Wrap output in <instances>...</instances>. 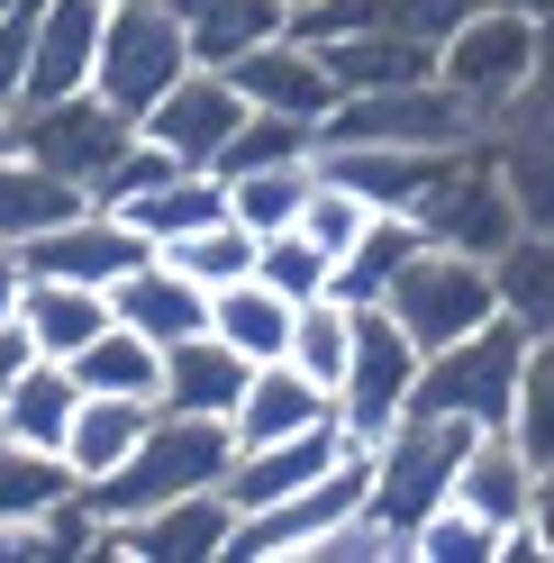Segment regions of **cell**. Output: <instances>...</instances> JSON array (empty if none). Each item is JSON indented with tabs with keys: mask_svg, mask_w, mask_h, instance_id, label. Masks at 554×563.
Segmentation results:
<instances>
[{
	"mask_svg": "<svg viewBox=\"0 0 554 563\" xmlns=\"http://www.w3.org/2000/svg\"><path fill=\"white\" fill-rule=\"evenodd\" d=\"M136 136V119L128 110H110L100 91H64V100H19L10 110V146L27 155V164H46L55 183H74V191H91L100 173L119 164V146Z\"/></svg>",
	"mask_w": 554,
	"mask_h": 563,
	"instance_id": "7",
	"label": "cell"
},
{
	"mask_svg": "<svg viewBox=\"0 0 554 563\" xmlns=\"http://www.w3.org/2000/svg\"><path fill=\"white\" fill-rule=\"evenodd\" d=\"M319 418H336V391L328 382H309L291 355L282 364H255L246 382V400H236V445H273V437H300V428H319Z\"/></svg>",
	"mask_w": 554,
	"mask_h": 563,
	"instance_id": "24",
	"label": "cell"
},
{
	"mask_svg": "<svg viewBox=\"0 0 554 563\" xmlns=\"http://www.w3.org/2000/svg\"><path fill=\"white\" fill-rule=\"evenodd\" d=\"M182 74H191V37H182V19H173V0H110V37H100L91 91L110 100V110L146 119Z\"/></svg>",
	"mask_w": 554,
	"mask_h": 563,
	"instance_id": "6",
	"label": "cell"
},
{
	"mask_svg": "<svg viewBox=\"0 0 554 563\" xmlns=\"http://www.w3.org/2000/svg\"><path fill=\"white\" fill-rule=\"evenodd\" d=\"M27 364H37V336H27L19 319H0V391H10V382H19Z\"/></svg>",
	"mask_w": 554,
	"mask_h": 563,
	"instance_id": "48",
	"label": "cell"
},
{
	"mask_svg": "<svg viewBox=\"0 0 554 563\" xmlns=\"http://www.w3.org/2000/svg\"><path fill=\"white\" fill-rule=\"evenodd\" d=\"M91 191H74V183H55L46 164H27L19 146H0V245H27L37 228H55V219H74Z\"/></svg>",
	"mask_w": 554,
	"mask_h": 563,
	"instance_id": "32",
	"label": "cell"
},
{
	"mask_svg": "<svg viewBox=\"0 0 554 563\" xmlns=\"http://www.w3.org/2000/svg\"><path fill=\"white\" fill-rule=\"evenodd\" d=\"M74 373H82V391H100V400H164V345L146 328H128V319L100 328L74 355Z\"/></svg>",
	"mask_w": 554,
	"mask_h": 563,
	"instance_id": "28",
	"label": "cell"
},
{
	"mask_svg": "<svg viewBox=\"0 0 554 563\" xmlns=\"http://www.w3.org/2000/svg\"><path fill=\"white\" fill-rule=\"evenodd\" d=\"M473 418H445V409H400L383 437H373V509H383L400 537H419V518L455 500V473L473 454Z\"/></svg>",
	"mask_w": 554,
	"mask_h": 563,
	"instance_id": "2",
	"label": "cell"
},
{
	"mask_svg": "<svg viewBox=\"0 0 554 563\" xmlns=\"http://www.w3.org/2000/svg\"><path fill=\"white\" fill-rule=\"evenodd\" d=\"M428 245H436V236H428L419 219H400V209H383V219H373V228L355 236V255L336 264V291L355 300V309H373V300H391V282H400L409 264H419Z\"/></svg>",
	"mask_w": 554,
	"mask_h": 563,
	"instance_id": "29",
	"label": "cell"
},
{
	"mask_svg": "<svg viewBox=\"0 0 554 563\" xmlns=\"http://www.w3.org/2000/svg\"><path fill=\"white\" fill-rule=\"evenodd\" d=\"M100 37H110V0H37V55H27V91L19 100L91 91Z\"/></svg>",
	"mask_w": 554,
	"mask_h": 563,
	"instance_id": "17",
	"label": "cell"
},
{
	"mask_svg": "<svg viewBox=\"0 0 554 563\" xmlns=\"http://www.w3.org/2000/svg\"><path fill=\"white\" fill-rule=\"evenodd\" d=\"M291 10H300V0H291Z\"/></svg>",
	"mask_w": 554,
	"mask_h": 563,
	"instance_id": "52",
	"label": "cell"
},
{
	"mask_svg": "<svg viewBox=\"0 0 554 563\" xmlns=\"http://www.w3.org/2000/svg\"><path fill=\"white\" fill-rule=\"evenodd\" d=\"M164 255L182 264V273L200 282V291H228V282H246V273H255V255H264V236H255V228H246V219H236V209H228V219H210V228H191V236H173Z\"/></svg>",
	"mask_w": 554,
	"mask_h": 563,
	"instance_id": "36",
	"label": "cell"
},
{
	"mask_svg": "<svg viewBox=\"0 0 554 563\" xmlns=\"http://www.w3.org/2000/svg\"><path fill=\"white\" fill-rule=\"evenodd\" d=\"M491 282H500V309H509L528 336H554V236L518 228L500 255H491Z\"/></svg>",
	"mask_w": 554,
	"mask_h": 563,
	"instance_id": "33",
	"label": "cell"
},
{
	"mask_svg": "<svg viewBox=\"0 0 554 563\" xmlns=\"http://www.w3.org/2000/svg\"><path fill=\"white\" fill-rule=\"evenodd\" d=\"M509 128H554V10L536 19V91H528V110Z\"/></svg>",
	"mask_w": 554,
	"mask_h": 563,
	"instance_id": "47",
	"label": "cell"
},
{
	"mask_svg": "<svg viewBox=\"0 0 554 563\" xmlns=\"http://www.w3.org/2000/svg\"><path fill=\"white\" fill-rule=\"evenodd\" d=\"M236 527H246L236 490L210 482L146 518H110V563H219V554H236Z\"/></svg>",
	"mask_w": 554,
	"mask_h": 563,
	"instance_id": "11",
	"label": "cell"
},
{
	"mask_svg": "<svg viewBox=\"0 0 554 563\" xmlns=\"http://www.w3.org/2000/svg\"><path fill=\"white\" fill-rule=\"evenodd\" d=\"M473 146H319V164L336 173L345 191H364L373 209H400V219H419V200L455 173Z\"/></svg>",
	"mask_w": 554,
	"mask_h": 563,
	"instance_id": "16",
	"label": "cell"
},
{
	"mask_svg": "<svg viewBox=\"0 0 554 563\" xmlns=\"http://www.w3.org/2000/svg\"><path fill=\"white\" fill-rule=\"evenodd\" d=\"M391 319L409 328L436 355V345H455V336H473L481 319H500V282H491V255H464V245H428L419 264H409L400 282H391Z\"/></svg>",
	"mask_w": 554,
	"mask_h": 563,
	"instance_id": "8",
	"label": "cell"
},
{
	"mask_svg": "<svg viewBox=\"0 0 554 563\" xmlns=\"http://www.w3.org/2000/svg\"><path fill=\"white\" fill-rule=\"evenodd\" d=\"M473 10H481V0H391V27H400V37H419V46H445Z\"/></svg>",
	"mask_w": 554,
	"mask_h": 563,
	"instance_id": "45",
	"label": "cell"
},
{
	"mask_svg": "<svg viewBox=\"0 0 554 563\" xmlns=\"http://www.w3.org/2000/svg\"><path fill=\"white\" fill-rule=\"evenodd\" d=\"M155 409H164V400H100V391H82V418H74V437H64L74 473H82V482H110L128 454H136V437L155 428Z\"/></svg>",
	"mask_w": 554,
	"mask_h": 563,
	"instance_id": "31",
	"label": "cell"
},
{
	"mask_svg": "<svg viewBox=\"0 0 554 563\" xmlns=\"http://www.w3.org/2000/svg\"><path fill=\"white\" fill-rule=\"evenodd\" d=\"M74 490H82L74 454L27 445V437H0V537H10V527H37L55 500H74Z\"/></svg>",
	"mask_w": 554,
	"mask_h": 563,
	"instance_id": "27",
	"label": "cell"
},
{
	"mask_svg": "<svg viewBox=\"0 0 554 563\" xmlns=\"http://www.w3.org/2000/svg\"><path fill=\"white\" fill-rule=\"evenodd\" d=\"M536 518H545V545H554V473L536 482Z\"/></svg>",
	"mask_w": 554,
	"mask_h": 563,
	"instance_id": "49",
	"label": "cell"
},
{
	"mask_svg": "<svg viewBox=\"0 0 554 563\" xmlns=\"http://www.w3.org/2000/svg\"><path fill=\"white\" fill-rule=\"evenodd\" d=\"M528 328L509 319H481L473 336L455 345H436V355L419 364V400L409 409H445V418H473V428H509V409H518V373H528Z\"/></svg>",
	"mask_w": 554,
	"mask_h": 563,
	"instance_id": "5",
	"label": "cell"
},
{
	"mask_svg": "<svg viewBox=\"0 0 554 563\" xmlns=\"http://www.w3.org/2000/svg\"><path fill=\"white\" fill-rule=\"evenodd\" d=\"M246 119H255V100L236 91V74H219V64H191V74L173 82V91H164V100H155V110L136 119V128H146L155 146H173L182 164L219 173V155L236 146V128H246Z\"/></svg>",
	"mask_w": 554,
	"mask_h": 563,
	"instance_id": "14",
	"label": "cell"
},
{
	"mask_svg": "<svg viewBox=\"0 0 554 563\" xmlns=\"http://www.w3.org/2000/svg\"><path fill=\"white\" fill-rule=\"evenodd\" d=\"M364 437L345 428V409L319 418V428H300V437H273V445H236V464H228V490H236V509H282L291 490H309L319 473H336L345 454H355Z\"/></svg>",
	"mask_w": 554,
	"mask_h": 563,
	"instance_id": "15",
	"label": "cell"
},
{
	"mask_svg": "<svg viewBox=\"0 0 554 563\" xmlns=\"http://www.w3.org/2000/svg\"><path fill=\"white\" fill-rule=\"evenodd\" d=\"M345 355H355V300H345V291L300 300V319H291V364L336 391V382H345Z\"/></svg>",
	"mask_w": 554,
	"mask_h": 563,
	"instance_id": "37",
	"label": "cell"
},
{
	"mask_svg": "<svg viewBox=\"0 0 554 563\" xmlns=\"http://www.w3.org/2000/svg\"><path fill=\"white\" fill-rule=\"evenodd\" d=\"M173 19H182L191 37V64H246L255 46L291 37V0H173Z\"/></svg>",
	"mask_w": 554,
	"mask_h": 563,
	"instance_id": "23",
	"label": "cell"
},
{
	"mask_svg": "<svg viewBox=\"0 0 554 563\" xmlns=\"http://www.w3.org/2000/svg\"><path fill=\"white\" fill-rule=\"evenodd\" d=\"M319 55H328L336 91H391V82H419V74H436V46L400 37L391 19H383V27H364V37H336V46H319Z\"/></svg>",
	"mask_w": 554,
	"mask_h": 563,
	"instance_id": "30",
	"label": "cell"
},
{
	"mask_svg": "<svg viewBox=\"0 0 554 563\" xmlns=\"http://www.w3.org/2000/svg\"><path fill=\"white\" fill-rule=\"evenodd\" d=\"M319 155V119H282V110H255L246 128H236V146L219 155V173L236 183V173H264V164H309Z\"/></svg>",
	"mask_w": 554,
	"mask_h": 563,
	"instance_id": "39",
	"label": "cell"
},
{
	"mask_svg": "<svg viewBox=\"0 0 554 563\" xmlns=\"http://www.w3.org/2000/svg\"><path fill=\"white\" fill-rule=\"evenodd\" d=\"M509 10H528V19H545V10H554V0H509Z\"/></svg>",
	"mask_w": 554,
	"mask_h": 563,
	"instance_id": "50",
	"label": "cell"
},
{
	"mask_svg": "<svg viewBox=\"0 0 554 563\" xmlns=\"http://www.w3.org/2000/svg\"><path fill=\"white\" fill-rule=\"evenodd\" d=\"M27 55H37V0H19V10L0 19V100L27 91Z\"/></svg>",
	"mask_w": 554,
	"mask_h": 563,
	"instance_id": "46",
	"label": "cell"
},
{
	"mask_svg": "<svg viewBox=\"0 0 554 563\" xmlns=\"http://www.w3.org/2000/svg\"><path fill=\"white\" fill-rule=\"evenodd\" d=\"M383 19H391V0H300V10H291V37L336 46V37H364V27H383Z\"/></svg>",
	"mask_w": 554,
	"mask_h": 563,
	"instance_id": "44",
	"label": "cell"
},
{
	"mask_svg": "<svg viewBox=\"0 0 554 563\" xmlns=\"http://www.w3.org/2000/svg\"><path fill=\"white\" fill-rule=\"evenodd\" d=\"M481 110L445 82V74H419V82H391V91H345L319 146H481Z\"/></svg>",
	"mask_w": 554,
	"mask_h": 563,
	"instance_id": "3",
	"label": "cell"
},
{
	"mask_svg": "<svg viewBox=\"0 0 554 563\" xmlns=\"http://www.w3.org/2000/svg\"><path fill=\"white\" fill-rule=\"evenodd\" d=\"M110 309L128 328H146L155 345H173V336H200L210 328V291L173 264V255H155V264H136V273H119L110 282Z\"/></svg>",
	"mask_w": 554,
	"mask_h": 563,
	"instance_id": "22",
	"label": "cell"
},
{
	"mask_svg": "<svg viewBox=\"0 0 554 563\" xmlns=\"http://www.w3.org/2000/svg\"><path fill=\"white\" fill-rule=\"evenodd\" d=\"M419 228H428L436 245H464V255H500V245L528 228V219H518L509 173H500V155H491V136H481V146L419 200Z\"/></svg>",
	"mask_w": 554,
	"mask_h": 563,
	"instance_id": "13",
	"label": "cell"
},
{
	"mask_svg": "<svg viewBox=\"0 0 554 563\" xmlns=\"http://www.w3.org/2000/svg\"><path fill=\"white\" fill-rule=\"evenodd\" d=\"M509 437L536 454V464L554 473V336L528 345V373H518V409H509Z\"/></svg>",
	"mask_w": 554,
	"mask_h": 563,
	"instance_id": "42",
	"label": "cell"
},
{
	"mask_svg": "<svg viewBox=\"0 0 554 563\" xmlns=\"http://www.w3.org/2000/svg\"><path fill=\"white\" fill-rule=\"evenodd\" d=\"M491 155H500L509 191H518V219L536 236H554V128H500Z\"/></svg>",
	"mask_w": 554,
	"mask_h": 563,
	"instance_id": "38",
	"label": "cell"
},
{
	"mask_svg": "<svg viewBox=\"0 0 554 563\" xmlns=\"http://www.w3.org/2000/svg\"><path fill=\"white\" fill-rule=\"evenodd\" d=\"M419 364H428V345L409 336L383 300L355 309V355H345V382H336V409H345V428H355L364 445L391 428V418L419 400Z\"/></svg>",
	"mask_w": 554,
	"mask_h": 563,
	"instance_id": "10",
	"label": "cell"
},
{
	"mask_svg": "<svg viewBox=\"0 0 554 563\" xmlns=\"http://www.w3.org/2000/svg\"><path fill=\"white\" fill-rule=\"evenodd\" d=\"M236 74V91L255 100V110H282V119H319L328 128V110H336V74H328V55L309 46V37H273V46H255L246 64H228Z\"/></svg>",
	"mask_w": 554,
	"mask_h": 563,
	"instance_id": "18",
	"label": "cell"
},
{
	"mask_svg": "<svg viewBox=\"0 0 554 563\" xmlns=\"http://www.w3.org/2000/svg\"><path fill=\"white\" fill-rule=\"evenodd\" d=\"M19 255V273H64V282H100L110 291L119 273H136V264H155L164 245L128 219V209H100V200H82L74 219H55V228H37L27 245H10Z\"/></svg>",
	"mask_w": 554,
	"mask_h": 563,
	"instance_id": "12",
	"label": "cell"
},
{
	"mask_svg": "<svg viewBox=\"0 0 554 563\" xmlns=\"http://www.w3.org/2000/svg\"><path fill=\"white\" fill-rule=\"evenodd\" d=\"M355 509H373V445H355L336 473H319L309 490H291L282 509H255L246 527H236V554H246V563H319V545Z\"/></svg>",
	"mask_w": 554,
	"mask_h": 563,
	"instance_id": "9",
	"label": "cell"
},
{
	"mask_svg": "<svg viewBox=\"0 0 554 563\" xmlns=\"http://www.w3.org/2000/svg\"><path fill=\"white\" fill-rule=\"evenodd\" d=\"M246 382H255V355H236L219 328H200V336H173V345H164V409H191V418H236Z\"/></svg>",
	"mask_w": 554,
	"mask_h": 563,
	"instance_id": "19",
	"label": "cell"
},
{
	"mask_svg": "<svg viewBox=\"0 0 554 563\" xmlns=\"http://www.w3.org/2000/svg\"><path fill=\"white\" fill-rule=\"evenodd\" d=\"M409 563H500V527L464 509V500H445L419 518V537H409Z\"/></svg>",
	"mask_w": 554,
	"mask_h": 563,
	"instance_id": "40",
	"label": "cell"
},
{
	"mask_svg": "<svg viewBox=\"0 0 554 563\" xmlns=\"http://www.w3.org/2000/svg\"><path fill=\"white\" fill-rule=\"evenodd\" d=\"M536 482H545V464H536L528 445H518L509 428H481L473 454H464V473H455V500L481 509L491 527H518V518L536 509Z\"/></svg>",
	"mask_w": 554,
	"mask_h": 563,
	"instance_id": "21",
	"label": "cell"
},
{
	"mask_svg": "<svg viewBox=\"0 0 554 563\" xmlns=\"http://www.w3.org/2000/svg\"><path fill=\"white\" fill-rule=\"evenodd\" d=\"M255 273H264L282 300H319V291H336V255H328L309 228H273L264 255H255Z\"/></svg>",
	"mask_w": 554,
	"mask_h": 563,
	"instance_id": "41",
	"label": "cell"
},
{
	"mask_svg": "<svg viewBox=\"0 0 554 563\" xmlns=\"http://www.w3.org/2000/svg\"><path fill=\"white\" fill-rule=\"evenodd\" d=\"M228 464H236V428H228V418L155 409V428L136 437L128 464H119L110 482H82V490L100 500V518H146V509H164V500H182V490L228 482Z\"/></svg>",
	"mask_w": 554,
	"mask_h": 563,
	"instance_id": "1",
	"label": "cell"
},
{
	"mask_svg": "<svg viewBox=\"0 0 554 563\" xmlns=\"http://www.w3.org/2000/svg\"><path fill=\"white\" fill-rule=\"evenodd\" d=\"M436 74L455 82L473 110H481V128L500 136L518 110H528V91H536V19L509 10V0H481L455 37L436 46Z\"/></svg>",
	"mask_w": 554,
	"mask_h": 563,
	"instance_id": "4",
	"label": "cell"
},
{
	"mask_svg": "<svg viewBox=\"0 0 554 563\" xmlns=\"http://www.w3.org/2000/svg\"><path fill=\"white\" fill-rule=\"evenodd\" d=\"M291 319H300V300H282L264 273L210 291V328L236 345V355H255V364H282V355H291Z\"/></svg>",
	"mask_w": 554,
	"mask_h": 563,
	"instance_id": "26",
	"label": "cell"
},
{
	"mask_svg": "<svg viewBox=\"0 0 554 563\" xmlns=\"http://www.w3.org/2000/svg\"><path fill=\"white\" fill-rule=\"evenodd\" d=\"M10 10H19V0H0V19H10Z\"/></svg>",
	"mask_w": 554,
	"mask_h": 563,
	"instance_id": "51",
	"label": "cell"
},
{
	"mask_svg": "<svg viewBox=\"0 0 554 563\" xmlns=\"http://www.w3.org/2000/svg\"><path fill=\"white\" fill-rule=\"evenodd\" d=\"M136 228H146L155 245H173V236H191V228H210V219H228V173H200V164H182L164 191H146L128 209Z\"/></svg>",
	"mask_w": 554,
	"mask_h": 563,
	"instance_id": "34",
	"label": "cell"
},
{
	"mask_svg": "<svg viewBox=\"0 0 554 563\" xmlns=\"http://www.w3.org/2000/svg\"><path fill=\"white\" fill-rule=\"evenodd\" d=\"M309 191H319V155H309V164H264V173H236V183H228V209H236V219H246L255 236H273V228H300Z\"/></svg>",
	"mask_w": 554,
	"mask_h": 563,
	"instance_id": "35",
	"label": "cell"
},
{
	"mask_svg": "<svg viewBox=\"0 0 554 563\" xmlns=\"http://www.w3.org/2000/svg\"><path fill=\"white\" fill-rule=\"evenodd\" d=\"M74 418H82V373L55 364V355H37L10 391H0V437H27V445H55L64 454Z\"/></svg>",
	"mask_w": 554,
	"mask_h": 563,
	"instance_id": "25",
	"label": "cell"
},
{
	"mask_svg": "<svg viewBox=\"0 0 554 563\" xmlns=\"http://www.w3.org/2000/svg\"><path fill=\"white\" fill-rule=\"evenodd\" d=\"M173 173H182V155H173V146H155V136L136 128L128 146H119V164H110V173H100V183H91V200H100V209H136L146 191H164Z\"/></svg>",
	"mask_w": 554,
	"mask_h": 563,
	"instance_id": "43",
	"label": "cell"
},
{
	"mask_svg": "<svg viewBox=\"0 0 554 563\" xmlns=\"http://www.w3.org/2000/svg\"><path fill=\"white\" fill-rule=\"evenodd\" d=\"M119 309H110V291L100 282H64V273H27V291H19V328L37 336V355H55V364H74L82 345L110 328Z\"/></svg>",
	"mask_w": 554,
	"mask_h": 563,
	"instance_id": "20",
	"label": "cell"
}]
</instances>
